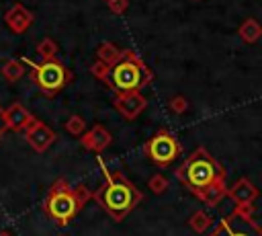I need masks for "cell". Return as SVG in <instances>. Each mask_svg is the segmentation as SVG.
<instances>
[{
  "label": "cell",
  "mask_w": 262,
  "mask_h": 236,
  "mask_svg": "<svg viewBox=\"0 0 262 236\" xmlns=\"http://www.w3.org/2000/svg\"><path fill=\"white\" fill-rule=\"evenodd\" d=\"M174 176L209 207H217L227 197L229 191L225 185V168L203 146H199L176 168Z\"/></svg>",
  "instance_id": "6da1fadb"
},
{
  "label": "cell",
  "mask_w": 262,
  "mask_h": 236,
  "mask_svg": "<svg viewBox=\"0 0 262 236\" xmlns=\"http://www.w3.org/2000/svg\"><path fill=\"white\" fill-rule=\"evenodd\" d=\"M98 166L102 168L104 174V185L98 187V191L92 193V199L115 220L121 222L127 218V213L131 209H135L139 205V201L143 199V193L125 179V174L121 170H111L106 168V164L98 158Z\"/></svg>",
  "instance_id": "7a4b0ae2"
},
{
  "label": "cell",
  "mask_w": 262,
  "mask_h": 236,
  "mask_svg": "<svg viewBox=\"0 0 262 236\" xmlns=\"http://www.w3.org/2000/svg\"><path fill=\"white\" fill-rule=\"evenodd\" d=\"M88 199H92V191L86 185L72 187L66 179H57L47 191L43 209L57 226H68L80 213Z\"/></svg>",
  "instance_id": "3957f363"
},
{
  "label": "cell",
  "mask_w": 262,
  "mask_h": 236,
  "mask_svg": "<svg viewBox=\"0 0 262 236\" xmlns=\"http://www.w3.org/2000/svg\"><path fill=\"white\" fill-rule=\"evenodd\" d=\"M151 70L143 64V60L133 49H123L121 57L108 68L106 86L117 94L139 92L151 82Z\"/></svg>",
  "instance_id": "277c9868"
},
{
  "label": "cell",
  "mask_w": 262,
  "mask_h": 236,
  "mask_svg": "<svg viewBox=\"0 0 262 236\" xmlns=\"http://www.w3.org/2000/svg\"><path fill=\"white\" fill-rule=\"evenodd\" d=\"M33 78H35V84L41 88L43 94L47 96H53L57 94L70 80H72V74L70 70H66L57 60H49V62H41V64H33Z\"/></svg>",
  "instance_id": "5b68a950"
},
{
  "label": "cell",
  "mask_w": 262,
  "mask_h": 236,
  "mask_svg": "<svg viewBox=\"0 0 262 236\" xmlns=\"http://www.w3.org/2000/svg\"><path fill=\"white\" fill-rule=\"evenodd\" d=\"M209 236H262V226L254 222L250 209L235 207L229 215L221 218Z\"/></svg>",
  "instance_id": "8992f818"
},
{
  "label": "cell",
  "mask_w": 262,
  "mask_h": 236,
  "mask_svg": "<svg viewBox=\"0 0 262 236\" xmlns=\"http://www.w3.org/2000/svg\"><path fill=\"white\" fill-rule=\"evenodd\" d=\"M182 148H180V142L176 140V135L168 129H158L149 142L145 144V154L147 158L158 164V166H168L170 162H174L178 156H180Z\"/></svg>",
  "instance_id": "52a82bcc"
},
{
  "label": "cell",
  "mask_w": 262,
  "mask_h": 236,
  "mask_svg": "<svg viewBox=\"0 0 262 236\" xmlns=\"http://www.w3.org/2000/svg\"><path fill=\"white\" fill-rule=\"evenodd\" d=\"M25 137H27L29 146H31L35 152H39V154L45 152V150H49V146L57 140L55 131H53L49 125H45L43 121H39V119H35V121L27 127Z\"/></svg>",
  "instance_id": "ba28073f"
},
{
  "label": "cell",
  "mask_w": 262,
  "mask_h": 236,
  "mask_svg": "<svg viewBox=\"0 0 262 236\" xmlns=\"http://www.w3.org/2000/svg\"><path fill=\"white\" fill-rule=\"evenodd\" d=\"M258 195H260V191L246 176L237 179L227 191V197H231L237 207H244V209H250V211H254V201L258 199Z\"/></svg>",
  "instance_id": "9c48e42d"
},
{
  "label": "cell",
  "mask_w": 262,
  "mask_h": 236,
  "mask_svg": "<svg viewBox=\"0 0 262 236\" xmlns=\"http://www.w3.org/2000/svg\"><path fill=\"white\" fill-rule=\"evenodd\" d=\"M113 105L125 119H135L147 107V99L141 92H125V94H117L113 99Z\"/></svg>",
  "instance_id": "30bf717a"
},
{
  "label": "cell",
  "mask_w": 262,
  "mask_h": 236,
  "mask_svg": "<svg viewBox=\"0 0 262 236\" xmlns=\"http://www.w3.org/2000/svg\"><path fill=\"white\" fill-rule=\"evenodd\" d=\"M33 21H35V14L25 6V4H12L8 10H6V14H4V25L12 31V33H16V35H20V33H25L31 25H33Z\"/></svg>",
  "instance_id": "8fae6325"
},
{
  "label": "cell",
  "mask_w": 262,
  "mask_h": 236,
  "mask_svg": "<svg viewBox=\"0 0 262 236\" xmlns=\"http://www.w3.org/2000/svg\"><path fill=\"white\" fill-rule=\"evenodd\" d=\"M4 117H6V127L10 131H27V127L35 121L33 113L25 109V105L20 103H12L8 109H4Z\"/></svg>",
  "instance_id": "7c38bea8"
},
{
  "label": "cell",
  "mask_w": 262,
  "mask_h": 236,
  "mask_svg": "<svg viewBox=\"0 0 262 236\" xmlns=\"http://www.w3.org/2000/svg\"><path fill=\"white\" fill-rule=\"evenodd\" d=\"M111 140H113V137H111V133H108L102 125H94L90 131H86V133L82 135L80 144H82V148H86V150H90V152L100 154L102 150H106V148H108Z\"/></svg>",
  "instance_id": "4fadbf2b"
},
{
  "label": "cell",
  "mask_w": 262,
  "mask_h": 236,
  "mask_svg": "<svg viewBox=\"0 0 262 236\" xmlns=\"http://www.w3.org/2000/svg\"><path fill=\"white\" fill-rule=\"evenodd\" d=\"M237 33H239L242 41H246V43H256V41L262 37V25H260L256 18H246V21L239 25Z\"/></svg>",
  "instance_id": "5bb4252c"
},
{
  "label": "cell",
  "mask_w": 262,
  "mask_h": 236,
  "mask_svg": "<svg viewBox=\"0 0 262 236\" xmlns=\"http://www.w3.org/2000/svg\"><path fill=\"white\" fill-rule=\"evenodd\" d=\"M121 51H123V49L115 47V43L102 41V43L98 45V49H96V60L102 62V64H106V66H113V64L121 57Z\"/></svg>",
  "instance_id": "9a60e30c"
},
{
  "label": "cell",
  "mask_w": 262,
  "mask_h": 236,
  "mask_svg": "<svg viewBox=\"0 0 262 236\" xmlns=\"http://www.w3.org/2000/svg\"><path fill=\"white\" fill-rule=\"evenodd\" d=\"M2 76L6 82H18L23 76H25V68L18 60H8L4 66H2Z\"/></svg>",
  "instance_id": "2e32d148"
},
{
  "label": "cell",
  "mask_w": 262,
  "mask_h": 236,
  "mask_svg": "<svg viewBox=\"0 0 262 236\" xmlns=\"http://www.w3.org/2000/svg\"><path fill=\"white\" fill-rule=\"evenodd\" d=\"M57 51H59V47H57V43H55L51 37H43V39L37 43V53H39V57H41L43 62L55 60Z\"/></svg>",
  "instance_id": "e0dca14e"
},
{
  "label": "cell",
  "mask_w": 262,
  "mask_h": 236,
  "mask_svg": "<svg viewBox=\"0 0 262 236\" xmlns=\"http://www.w3.org/2000/svg\"><path fill=\"white\" fill-rule=\"evenodd\" d=\"M211 218L203 211V209H196L192 215H190V220H188V226H190V230L192 232H196V234H203V232H207L209 228H211Z\"/></svg>",
  "instance_id": "ac0fdd59"
},
{
  "label": "cell",
  "mask_w": 262,
  "mask_h": 236,
  "mask_svg": "<svg viewBox=\"0 0 262 236\" xmlns=\"http://www.w3.org/2000/svg\"><path fill=\"white\" fill-rule=\"evenodd\" d=\"M66 131L72 133V135H84L86 133V121L80 115H72L66 121Z\"/></svg>",
  "instance_id": "d6986e66"
},
{
  "label": "cell",
  "mask_w": 262,
  "mask_h": 236,
  "mask_svg": "<svg viewBox=\"0 0 262 236\" xmlns=\"http://www.w3.org/2000/svg\"><path fill=\"white\" fill-rule=\"evenodd\" d=\"M147 187H149V191L151 193H156V195H162V193H166L168 191V179L164 176V174H154L149 181H147Z\"/></svg>",
  "instance_id": "ffe728a7"
},
{
  "label": "cell",
  "mask_w": 262,
  "mask_h": 236,
  "mask_svg": "<svg viewBox=\"0 0 262 236\" xmlns=\"http://www.w3.org/2000/svg\"><path fill=\"white\" fill-rule=\"evenodd\" d=\"M168 109H170L172 113L180 115V113H184V111L188 109V101H186L182 94H174V96L168 101Z\"/></svg>",
  "instance_id": "44dd1931"
},
{
  "label": "cell",
  "mask_w": 262,
  "mask_h": 236,
  "mask_svg": "<svg viewBox=\"0 0 262 236\" xmlns=\"http://www.w3.org/2000/svg\"><path fill=\"white\" fill-rule=\"evenodd\" d=\"M108 68L111 66H106V64H102V62H94L92 66H90V74L94 76V78H98L100 82H104L106 84V78H108Z\"/></svg>",
  "instance_id": "7402d4cb"
},
{
  "label": "cell",
  "mask_w": 262,
  "mask_h": 236,
  "mask_svg": "<svg viewBox=\"0 0 262 236\" xmlns=\"http://www.w3.org/2000/svg\"><path fill=\"white\" fill-rule=\"evenodd\" d=\"M106 6H108V10L113 14H123L127 10V6H129V0H108Z\"/></svg>",
  "instance_id": "603a6c76"
},
{
  "label": "cell",
  "mask_w": 262,
  "mask_h": 236,
  "mask_svg": "<svg viewBox=\"0 0 262 236\" xmlns=\"http://www.w3.org/2000/svg\"><path fill=\"white\" fill-rule=\"evenodd\" d=\"M8 127H6V117H4V109L0 107V137L4 135V131H6Z\"/></svg>",
  "instance_id": "cb8c5ba5"
},
{
  "label": "cell",
  "mask_w": 262,
  "mask_h": 236,
  "mask_svg": "<svg viewBox=\"0 0 262 236\" xmlns=\"http://www.w3.org/2000/svg\"><path fill=\"white\" fill-rule=\"evenodd\" d=\"M0 236H12V234H10L8 230H2V232H0Z\"/></svg>",
  "instance_id": "d4e9b609"
},
{
  "label": "cell",
  "mask_w": 262,
  "mask_h": 236,
  "mask_svg": "<svg viewBox=\"0 0 262 236\" xmlns=\"http://www.w3.org/2000/svg\"><path fill=\"white\" fill-rule=\"evenodd\" d=\"M104 2H108V0H104Z\"/></svg>",
  "instance_id": "484cf974"
}]
</instances>
